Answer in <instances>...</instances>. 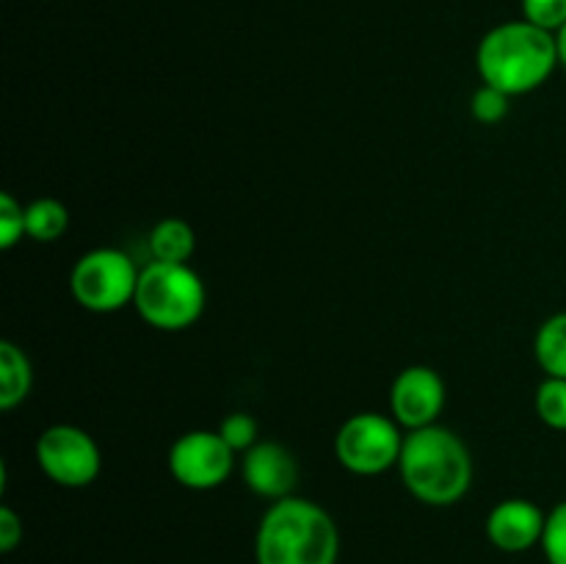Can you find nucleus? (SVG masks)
<instances>
[{"label": "nucleus", "mask_w": 566, "mask_h": 564, "mask_svg": "<svg viewBox=\"0 0 566 564\" xmlns=\"http://www.w3.org/2000/svg\"><path fill=\"white\" fill-rule=\"evenodd\" d=\"M340 531L321 503L307 498H282L260 518L254 534L258 564H337Z\"/></svg>", "instance_id": "f257e3e1"}, {"label": "nucleus", "mask_w": 566, "mask_h": 564, "mask_svg": "<svg viewBox=\"0 0 566 564\" xmlns=\"http://www.w3.org/2000/svg\"><path fill=\"white\" fill-rule=\"evenodd\" d=\"M398 473L426 506H453L473 484V457L457 431L434 424L403 437Z\"/></svg>", "instance_id": "f03ea898"}, {"label": "nucleus", "mask_w": 566, "mask_h": 564, "mask_svg": "<svg viewBox=\"0 0 566 564\" xmlns=\"http://www.w3.org/2000/svg\"><path fill=\"white\" fill-rule=\"evenodd\" d=\"M475 66L481 81L501 88L509 97L534 92L558 66L556 33L536 28L528 20L501 22L479 42Z\"/></svg>", "instance_id": "7ed1b4c3"}, {"label": "nucleus", "mask_w": 566, "mask_h": 564, "mask_svg": "<svg viewBox=\"0 0 566 564\" xmlns=\"http://www.w3.org/2000/svg\"><path fill=\"white\" fill-rule=\"evenodd\" d=\"M205 282L191 265L160 260L144 265L133 299L138 315L160 332H180L197 324L205 313Z\"/></svg>", "instance_id": "20e7f679"}, {"label": "nucleus", "mask_w": 566, "mask_h": 564, "mask_svg": "<svg viewBox=\"0 0 566 564\" xmlns=\"http://www.w3.org/2000/svg\"><path fill=\"white\" fill-rule=\"evenodd\" d=\"M138 276L130 258L122 249L99 247L81 254L72 265L70 291L75 302L88 313H116L136 299Z\"/></svg>", "instance_id": "39448f33"}, {"label": "nucleus", "mask_w": 566, "mask_h": 564, "mask_svg": "<svg viewBox=\"0 0 566 564\" xmlns=\"http://www.w3.org/2000/svg\"><path fill=\"white\" fill-rule=\"evenodd\" d=\"M401 426L392 415L357 412L340 426L335 453L343 468L354 476H379L398 468L403 448Z\"/></svg>", "instance_id": "423d86ee"}, {"label": "nucleus", "mask_w": 566, "mask_h": 564, "mask_svg": "<svg viewBox=\"0 0 566 564\" xmlns=\"http://www.w3.org/2000/svg\"><path fill=\"white\" fill-rule=\"evenodd\" d=\"M36 464L53 484L66 490L88 487L103 470V453L88 431L70 424H55L39 435Z\"/></svg>", "instance_id": "0eeeda50"}, {"label": "nucleus", "mask_w": 566, "mask_h": 564, "mask_svg": "<svg viewBox=\"0 0 566 564\" xmlns=\"http://www.w3.org/2000/svg\"><path fill=\"white\" fill-rule=\"evenodd\" d=\"M235 470V451L224 442L219 429H193L177 437L169 448L171 479L188 490H216Z\"/></svg>", "instance_id": "6e6552de"}, {"label": "nucleus", "mask_w": 566, "mask_h": 564, "mask_svg": "<svg viewBox=\"0 0 566 564\" xmlns=\"http://www.w3.org/2000/svg\"><path fill=\"white\" fill-rule=\"evenodd\" d=\"M446 382L429 365H409L392 379L390 415L401 429H426L434 426L446 409Z\"/></svg>", "instance_id": "1a4fd4ad"}, {"label": "nucleus", "mask_w": 566, "mask_h": 564, "mask_svg": "<svg viewBox=\"0 0 566 564\" xmlns=\"http://www.w3.org/2000/svg\"><path fill=\"white\" fill-rule=\"evenodd\" d=\"M241 476L254 495L265 501L291 498L298 484V462L291 448L276 440H260L258 446L243 453Z\"/></svg>", "instance_id": "9d476101"}, {"label": "nucleus", "mask_w": 566, "mask_h": 564, "mask_svg": "<svg viewBox=\"0 0 566 564\" xmlns=\"http://www.w3.org/2000/svg\"><path fill=\"white\" fill-rule=\"evenodd\" d=\"M547 514L528 498H506L486 514V536L503 553H525L542 545Z\"/></svg>", "instance_id": "9b49d317"}, {"label": "nucleus", "mask_w": 566, "mask_h": 564, "mask_svg": "<svg viewBox=\"0 0 566 564\" xmlns=\"http://www.w3.org/2000/svg\"><path fill=\"white\" fill-rule=\"evenodd\" d=\"M33 387V368L28 354L17 343H0V409L20 407Z\"/></svg>", "instance_id": "f8f14e48"}, {"label": "nucleus", "mask_w": 566, "mask_h": 564, "mask_svg": "<svg viewBox=\"0 0 566 564\" xmlns=\"http://www.w3.org/2000/svg\"><path fill=\"white\" fill-rule=\"evenodd\" d=\"M149 252L160 263H188L197 252L193 227L182 219H160L149 232Z\"/></svg>", "instance_id": "ddd939ff"}, {"label": "nucleus", "mask_w": 566, "mask_h": 564, "mask_svg": "<svg viewBox=\"0 0 566 564\" xmlns=\"http://www.w3.org/2000/svg\"><path fill=\"white\" fill-rule=\"evenodd\" d=\"M70 230V210L61 199L42 197L25 205V236L39 243L59 241Z\"/></svg>", "instance_id": "4468645a"}, {"label": "nucleus", "mask_w": 566, "mask_h": 564, "mask_svg": "<svg viewBox=\"0 0 566 564\" xmlns=\"http://www.w3.org/2000/svg\"><path fill=\"white\" fill-rule=\"evenodd\" d=\"M534 354L547 376L566 379V313H556L539 326L534 337Z\"/></svg>", "instance_id": "2eb2a0df"}, {"label": "nucleus", "mask_w": 566, "mask_h": 564, "mask_svg": "<svg viewBox=\"0 0 566 564\" xmlns=\"http://www.w3.org/2000/svg\"><path fill=\"white\" fill-rule=\"evenodd\" d=\"M536 415L545 426L566 431V379L547 376L536 390Z\"/></svg>", "instance_id": "dca6fc26"}, {"label": "nucleus", "mask_w": 566, "mask_h": 564, "mask_svg": "<svg viewBox=\"0 0 566 564\" xmlns=\"http://www.w3.org/2000/svg\"><path fill=\"white\" fill-rule=\"evenodd\" d=\"M219 435L235 453H247L260 442V426L252 412H230L219 424Z\"/></svg>", "instance_id": "f3484780"}, {"label": "nucleus", "mask_w": 566, "mask_h": 564, "mask_svg": "<svg viewBox=\"0 0 566 564\" xmlns=\"http://www.w3.org/2000/svg\"><path fill=\"white\" fill-rule=\"evenodd\" d=\"M509 108H512V97L501 88L490 86V83H484L470 100V111H473L475 122H481V125H497V122L506 119Z\"/></svg>", "instance_id": "a211bd4d"}, {"label": "nucleus", "mask_w": 566, "mask_h": 564, "mask_svg": "<svg viewBox=\"0 0 566 564\" xmlns=\"http://www.w3.org/2000/svg\"><path fill=\"white\" fill-rule=\"evenodd\" d=\"M25 236V205L17 202L14 194H0V249H14Z\"/></svg>", "instance_id": "6ab92c4d"}, {"label": "nucleus", "mask_w": 566, "mask_h": 564, "mask_svg": "<svg viewBox=\"0 0 566 564\" xmlns=\"http://www.w3.org/2000/svg\"><path fill=\"white\" fill-rule=\"evenodd\" d=\"M542 553H545L547 564H566V501L553 506V512H547Z\"/></svg>", "instance_id": "aec40b11"}, {"label": "nucleus", "mask_w": 566, "mask_h": 564, "mask_svg": "<svg viewBox=\"0 0 566 564\" xmlns=\"http://www.w3.org/2000/svg\"><path fill=\"white\" fill-rule=\"evenodd\" d=\"M523 20L534 22L536 28L556 33L566 25V0H520Z\"/></svg>", "instance_id": "412c9836"}, {"label": "nucleus", "mask_w": 566, "mask_h": 564, "mask_svg": "<svg viewBox=\"0 0 566 564\" xmlns=\"http://www.w3.org/2000/svg\"><path fill=\"white\" fill-rule=\"evenodd\" d=\"M22 542V518L11 506H0V551L11 553Z\"/></svg>", "instance_id": "4be33fe9"}, {"label": "nucleus", "mask_w": 566, "mask_h": 564, "mask_svg": "<svg viewBox=\"0 0 566 564\" xmlns=\"http://www.w3.org/2000/svg\"><path fill=\"white\" fill-rule=\"evenodd\" d=\"M556 48H558V64L566 66V25L556 31Z\"/></svg>", "instance_id": "5701e85b"}]
</instances>
